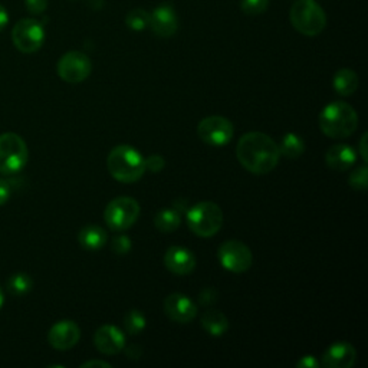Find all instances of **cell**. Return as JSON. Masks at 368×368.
Returning <instances> with one entry per match:
<instances>
[{
  "label": "cell",
  "instance_id": "obj_15",
  "mask_svg": "<svg viewBox=\"0 0 368 368\" xmlns=\"http://www.w3.org/2000/svg\"><path fill=\"white\" fill-rule=\"evenodd\" d=\"M94 344L101 354L114 355L121 352L126 347V335L118 327L102 325L94 335Z\"/></svg>",
  "mask_w": 368,
  "mask_h": 368
},
{
  "label": "cell",
  "instance_id": "obj_20",
  "mask_svg": "<svg viewBox=\"0 0 368 368\" xmlns=\"http://www.w3.org/2000/svg\"><path fill=\"white\" fill-rule=\"evenodd\" d=\"M202 327L212 337H222L229 329V321L223 312L209 309L202 317Z\"/></svg>",
  "mask_w": 368,
  "mask_h": 368
},
{
  "label": "cell",
  "instance_id": "obj_17",
  "mask_svg": "<svg viewBox=\"0 0 368 368\" xmlns=\"http://www.w3.org/2000/svg\"><path fill=\"white\" fill-rule=\"evenodd\" d=\"M357 359L355 348L345 341L332 344L322 355L321 364L327 368H351Z\"/></svg>",
  "mask_w": 368,
  "mask_h": 368
},
{
  "label": "cell",
  "instance_id": "obj_30",
  "mask_svg": "<svg viewBox=\"0 0 368 368\" xmlns=\"http://www.w3.org/2000/svg\"><path fill=\"white\" fill-rule=\"evenodd\" d=\"M49 0H25V6L29 14L41 15L46 11Z\"/></svg>",
  "mask_w": 368,
  "mask_h": 368
},
{
  "label": "cell",
  "instance_id": "obj_23",
  "mask_svg": "<svg viewBox=\"0 0 368 368\" xmlns=\"http://www.w3.org/2000/svg\"><path fill=\"white\" fill-rule=\"evenodd\" d=\"M181 223V216L174 209H164L160 210L154 217L156 227L163 233H171L179 229Z\"/></svg>",
  "mask_w": 368,
  "mask_h": 368
},
{
  "label": "cell",
  "instance_id": "obj_39",
  "mask_svg": "<svg viewBox=\"0 0 368 368\" xmlns=\"http://www.w3.org/2000/svg\"><path fill=\"white\" fill-rule=\"evenodd\" d=\"M4 304H5V294H4V289L0 288V309H2Z\"/></svg>",
  "mask_w": 368,
  "mask_h": 368
},
{
  "label": "cell",
  "instance_id": "obj_25",
  "mask_svg": "<svg viewBox=\"0 0 368 368\" xmlns=\"http://www.w3.org/2000/svg\"><path fill=\"white\" fill-rule=\"evenodd\" d=\"M126 25L134 32H143L150 26V14L141 8L131 9L126 16Z\"/></svg>",
  "mask_w": 368,
  "mask_h": 368
},
{
  "label": "cell",
  "instance_id": "obj_2",
  "mask_svg": "<svg viewBox=\"0 0 368 368\" xmlns=\"http://www.w3.org/2000/svg\"><path fill=\"white\" fill-rule=\"evenodd\" d=\"M358 127V114L347 102L335 101L328 104L319 114L321 131L334 140L348 139Z\"/></svg>",
  "mask_w": 368,
  "mask_h": 368
},
{
  "label": "cell",
  "instance_id": "obj_24",
  "mask_svg": "<svg viewBox=\"0 0 368 368\" xmlns=\"http://www.w3.org/2000/svg\"><path fill=\"white\" fill-rule=\"evenodd\" d=\"M32 287H34L32 278L24 272L14 274L12 277H9V279L6 282V291L12 297H24L28 292H31Z\"/></svg>",
  "mask_w": 368,
  "mask_h": 368
},
{
  "label": "cell",
  "instance_id": "obj_11",
  "mask_svg": "<svg viewBox=\"0 0 368 368\" xmlns=\"http://www.w3.org/2000/svg\"><path fill=\"white\" fill-rule=\"evenodd\" d=\"M58 75L68 84H79L85 81L92 71V64L88 55L79 51L66 52L58 62Z\"/></svg>",
  "mask_w": 368,
  "mask_h": 368
},
{
  "label": "cell",
  "instance_id": "obj_13",
  "mask_svg": "<svg viewBox=\"0 0 368 368\" xmlns=\"http://www.w3.org/2000/svg\"><path fill=\"white\" fill-rule=\"evenodd\" d=\"M166 315L179 324H189L197 315V305L183 294H171L164 299Z\"/></svg>",
  "mask_w": 368,
  "mask_h": 368
},
{
  "label": "cell",
  "instance_id": "obj_22",
  "mask_svg": "<svg viewBox=\"0 0 368 368\" xmlns=\"http://www.w3.org/2000/svg\"><path fill=\"white\" fill-rule=\"evenodd\" d=\"M279 147V153L281 156L295 160L298 157H301L305 153V143L304 140L295 134V133H288L282 137Z\"/></svg>",
  "mask_w": 368,
  "mask_h": 368
},
{
  "label": "cell",
  "instance_id": "obj_29",
  "mask_svg": "<svg viewBox=\"0 0 368 368\" xmlns=\"http://www.w3.org/2000/svg\"><path fill=\"white\" fill-rule=\"evenodd\" d=\"M131 247H133V244H131V239H130L129 236H126V234H119V236L114 237L112 242H111V249H112V252L116 254V255H119V257L130 254Z\"/></svg>",
  "mask_w": 368,
  "mask_h": 368
},
{
  "label": "cell",
  "instance_id": "obj_31",
  "mask_svg": "<svg viewBox=\"0 0 368 368\" xmlns=\"http://www.w3.org/2000/svg\"><path fill=\"white\" fill-rule=\"evenodd\" d=\"M217 301V291L212 287L204 288L200 294H199V304L203 307H210Z\"/></svg>",
  "mask_w": 368,
  "mask_h": 368
},
{
  "label": "cell",
  "instance_id": "obj_12",
  "mask_svg": "<svg viewBox=\"0 0 368 368\" xmlns=\"http://www.w3.org/2000/svg\"><path fill=\"white\" fill-rule=\"evenodd\" d=\"M151 31L160 38H171L179 29V19L173 4H161L150 14Z\"/></svg>",
  "mask_w": 368,
  "mask_h": 368
},
{
  "label": "cell",
  "instance_id": "obj_37",
  "mask_svg": "<svg viewBox=\"0 0 368 368\" xmlns=\"http://www.w3.org/2000/svg\"><path fill=\"white\" fill-rule=\"evenodd\" d=\"M81 367L82 368H88V367H101V368L106 367V368H111L112 365L109 362H106V361H102V359H91V361L84 362Z\"/></svg>",
  "mask_w": 368,
  "mask_h": 368
},
{
  "label": "cell",
  "instance_id": "obj_5",
  "mask_svg": "<svg viewBox=\"0 0 368 368\" xmlns=\"http://www.w3.org/2000/svg\"><path fill=\"white\" fill-rule=\"evenodd\" d=\"M189 229L200 237L214 236L223 224V212L213 202H200L186 214Z\"/></svg>",
  "mask_w": 368,
  "mask_h": 368
},
{
  "label": "cell",
  "instance_id": "obj_32",
  "mask_svg": "<svg viewBox=\"0 0 368 368\" xmlns=\"http://www.w3.org/2000/svg\"><path fill=\"white\" fill-rule=\"evenodd\" d=\"M164 166H166V161H164V159H163L161 156H159V154H153V156H150V157L146 160V170L149 169L151 173H159V171H161V170L164 169Z\"/></svg>",
  "mask_w": 368,
  "mask_h": 368
},
{
  "label": "cell",
  "instance_id": "obj_33",
  "mask_svg": "<svg viewBox=\"0 0 368 368\" xmlns=\"http://www.w3.org/2000/svg\"><path fill=\"white\" fill-rule=\"evenodd\" d=\"M12 184L8 180L0 179V206H4L6 202H9L12 196Z\"/></svg>",
  "mask_w": 368,
  "mask_h": 368
},
{
  "label": "cell",
  "instance_id": "obj_6",
  "mask_svg": "<svg viewBox=\"0 0 368 368\" xmlns=\"http://www.w3.org/2000/svg\"><path fill=\"white\" fill-rule=\"evenodd\" d=\"M29 159L28 146L24 139L15 133L0 136V173L16 174L21 173Z\"/></svg>",
  "mask_w": 368,
  "mask_h": 368
},
{
  "label": "cell",
  "instance_id": "obj_7",
  "mask_svg": "<svg viewBox=\"0 0 368 368\" xmlns=\"http://www.w3.org/2000/svg\"><path fill=\"white\" fill-rule=\"evenodd\" d=\"M140 216V204L136 199L121 196L111 200L104 212L106 226L115 232L130 229Z\"/></svg>",
  "mask_w": 368,
  "mask_h": 368
},
{
  "label": "cell",
  "instance_id": "obj_19",
  "mask_svg": "<svg viewBox=\"0 0 368 368\" xmlns=\"http://www.w3.org/2000/svg\"><path fill=\"white\" fill-rule=\"evenodd\" d=\"M106 232L98 224H88L78 233V242L86 251H99L106 243Z\"/></svg>",
  "mask_w": 368,
  "mask_h": 368
},
{
  "label": "cell",
  "instance_id": "obj_28",
  "mask_svg": "<svg viewBox=\"0 0 368 368\" xmlns=\"http://www.w3.org/2000/svg\"><path fill=\"white\" fill-rule=\"evenodd\" d=\"M367 180H368V169L367 166H361V167H357L351 174H349V179H348V183L349 186L354 189V190H365L367 189Z\"/></svg>",
  "mask_w": 368,
  "mask_h": 368
},
{
  "label": "cell",
  "instance_id": "obj_16",
  "mask_svg": "<svg viewBox=\"0 0 368 368\" xmlns=\"http://www.w3.org/2000/svg\"><path fill=\"white\" fill-rule=\"evenodd\" d=\"M196 257L194 254L183 247H171L164 254V265L166 268L176 275L184 277L194 271L196 268Z\"/></svg>",
  "mask_w": 368,
  "mask_h": 368
},
{
  "label": "cell",
  "instance_id": "obj_34",
  "mask_svg": "<svg viewBox=\"0 0 368 368\" xmlns=\"http://www.w3.org/2000/svg\"><path fill=\"white\" fill-rule=\"evenodd\" d=\"M321 362L314 355H305L297 361L298 368H318Z\"/></svg>",
  "mask_w": 368,
  "mask_h": 368
},
{
  "label": "cell",
  "instance_id": "obj_36",
  "mask_svg": "<svg viewBox=\"0 0 368 368\" xmlns=\"http://www.w3.org/2000/svg\"><path fill=\"white\" fill-rule=\"evenodd\" d=\"M8 24H9V14L2 5H0V32L8 26Z\"/></svg>",
  "mask_w": 368,
  "mask_h": 368
},
{
  "label": "cell",
  "instance_id": "obj_10",
  "mask_svg": "<svg viewBox=\"0 0 368 368\" xmlns=\"http://www.w3.org/2000/svg\"><path fill=\"white\" fill-rule=\"evenodd\" d=\"M197 134L207 146L223 147L233 137V124L222 115H210L199 122Z\"/></svg>",
  "mask_w": 368,
  "mask_h": 368
},
{
  "label": "cell",
  "instance_id": "obj_9",
  "mask_svg": "<svg viewBox=\"0 0 368 368\" xmlns=\"http://www.w3.org/2000/svg\"><path fill=\"white\" fill-rule=\"evenodd\" d=\"M12 41L16 49L24 54H35L45 42V29L36 19H21L12 31Z\"/></svg>",
  "mask_w": 368,
  "mask_h": 368
},
{
  "label": "cell",
  "instance_id": "obj_21",
  "mask_svg": "<svg viewBox=\"0 0 368 368\" xmlns=\"http://www.w3.org/2000/svg\"><path fill=\"white\" fill-rule=\"evenodd\" d=\"M332 86L338 95L349 96L358 88V75L349 68H342L335 72L332 79Z\"/></svg>",
  "mask_w": 368,
  "mask_h": 368
},
{
  "label": "cell",
  "instance_id": "obj_38",
  "mask_svg": "<svg viewBox=\"0 0 368 368\" xmlns=\"http://www.w3.org/2000/svg\"><path fill=\"white\" fill-rule=\"evenodd\" d=\"M367 134H364L361 137V141L358 144V149H359V154H361V159L364 160V163H367Z\"/></svg>",
  "mask_w": 368,
  "mask_h": 368
},
{
  "label": "cell",
  "instance_id": "obj_4",
  "mask_svg": "<svg viewBox=\"0 0 368 368\" xmlns=\"http://www.w3.org/2000/svg\"><path fill=\"white\" fill-rule=\"evenodd\" d=\"M295 31L305 36H317L327 26V15L315 0H297L289 11Z\"/></svg>",
  "mask_w": 368,
  "mask_h": 368
},
{
  "label": "cell",
  "instance_id": "obj_14",
  "mask_svg": "<svg viewBox=\"0 0 368 368\" xmlns=\"http://www.w3.org/2000/svg\"><path fill=\"white\" fill-rule=\"evenodd\" d=\"M81 338L79 327L69 319L56 322L48 332V341L52 348L66 351L74 348Z\"/></svg>",
  "mask_w": 368,
  "mask_h": 368
},
{
  "label": "cell",
  "instance_id": "obj_35",
  "mask_svg": "<svg viewBox=\"0 0 368 368\" xmlns=\"http://www.w3.org/2000/svg\"><path fill=\"white\" fill-rule=\"evenodd\" d=\"M124 351H126V355L130 359H140V357L143 355V349L137 344H131L129 347H124Z\"/></svg>",
  "mask_w": 368,
  "mask_h": 368
},
{
  "label": "cell",
  "instance_id": "obj_8",
  "mask_svg": "<svg viewBox=\"0 0 368 368\" xmlns=\"http://www.w3.org/2000/svg\"><path fill=\"white\" fill-rule=\"evenodd\" d=\"M217 258L220 265L233 274H242L251 269L254 257L251 249L240 240H226L223 242L219 251Z\"/></svg>",
  "mask_w": 368,
  "mask_h": 368
},
{
  "label": "cell",
  "instance_id": "obj_1",
  "mask_svg": "<svg viewBox=\"0 0 368 368\" xmlns=\"http://www.w3.org/2000/svg\"><path fill=\"white\" fill-rule=\"evenodd\" d=\"M239 163L254 174H268L279 163L278 144L267 134L252 131L242 136L236 146Z\"/></svg>",
  "mask_w": 368,
  "mask_h": 368
},
{
  "label": "cell",
  "instance_id": "obj_27",
  "mask_svg": "<svg viewBox=\"0 0 368 368\" xmlns=\"http://www.w3.org/2000/svg\"><path fill=\"white\" fill-rule=\"evenodd\" d=\"M269 6V0H240V9L248 16H258Z\"/></svg>",
  "mask_w": 368,
  "mask_h": 368
},
{
  "label": "cell",
  "instance_id": "obj_18",
  "mask_svg": "<svg viewBox=\"0 0 368 368\" xmlns=\"http://www.w3.org/2000/svg\"><path fill=\"white\" fill-rule=\"evenodd\" d=\"M357 160L355 150L348 144H335L328 149L325 154L327 166L334 171L349 170Z\"/></svg>",
  "mask_w": 368,
  "mask_h": 368
},
{
  "label": "cell",
  "instance_id": "obj_26",
  "mask_svg": "<svg viewBox=\"0 0 368 368\" xmlns=\"http://www.w3.org/2000/svg\"><path fill=\"white\" fill-rule=\"evenodd\" d=\"M146 317L139 309H131L124 315V327L130 335H139L146 328Z\"/></svg>",
  "mask_w": 368,
  "mask_h": 368
},
{
  "label": "cell",
  "instance_id": "obj_3",
  "mask_svg": "<svg viewBox=\"0 0 368 368\" xmlns=\"http://www.w3.org/2000/svg\"><path fill=\"white\" fill-rule=\"evenodd\" d=\"M106 166L109 174L121 183L139 181L146 173V159L131 146H116L111 150Z\"/></svg>",
  "mask_w": 368,
  "mask_h": 368
}]
</instances>
